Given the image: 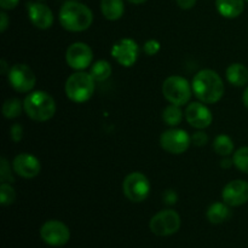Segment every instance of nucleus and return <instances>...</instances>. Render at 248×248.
Wrapping results in <instances>:
<instances>
[{
    "label": "nucleus",
    "mask_w": 248,
    "mask_h": 248,
    "mask_svg": "<svg viewBox=\"0 0 248 248\" xmlns=\"http://www.w3.org/2000/svg\"><path fill=\"white\" fill-rule=\"evenodd\" d=\"M193 92L196 98L205 104H215L224 94V84L217 72L202 69L193 79Z\"/></svg>",
    "instance_id": "nucleus-1"
},
{
    "label": "nucleus",
    "mask_w": 248,
    "mask_h": 248,
    "mask_svg": "<svg viewBox=\"0 0 248 248\" xmlns=\"http://www.w3.org/2000/svg\"><path fill=\"white\" fill-rule=\"evenodd\" d=\"M93 14L86 5L75 0H68L60 10V23L65 31L80 33L91 27Z\"/></svg>",
    "instance_id": "nucleus-2"
},
{
    "label": "nucleus",
    "mask_w": 248,
    "mask_h": 248,
    "mask_svg": "<svg viewBox=\"0 0 248 248\" xmlns=\"http://www.w3.org/2000/svg\"><path fill=\"white\" fill-rule=\"evenodd\" d=\"M23 109L31 120L44 123L55 115L56 103L52 96L47 92L35 91L24 98Z\"/></svg>",
    "instance_id": "nucleus-3"
},
{
    "label": "nucleus",
    "mask_w": 248,
    "mask_h": 248,
    "mask_svg": "<svg viewBox=\"0 0 248 248\" xmlns=\"http://www.w3.org/2000/svg\"><path fill=\"white\" fill-rule=\"evenodd\" d=\"M96 80L91 74L85 72H77L70 75L65 81L64 91L68 98L75 103L87 102L96 89Z\"/></svg>",
    "instance_id": "nucleus-4"
},
{
    "label": "nucleus",
    "mask_w": 248,
    "mask_h": 248,
    "mask_svg": "<svg viewBox=\"0 0 248 248\" xmlns=\"http://www.w3.org/2000/svg\"><path fill=\"white\" fill-rule=\"evenodd\" d=\"M162 94L171 104L184 106L193 94V86L179 75H171L162 84Z\"/></svg>",
    "instance_id": "nucleus-5"
},
{
    "label": "nucleus",
    "mask_w": 248,
    "mask_h": 248,
    "mask_svg": "<svg viewBox=\"0 0 248 248\" xmlns=\"http://www.w3.org/2000/svg\"><path fill=\"white\" fill-rule=\"evenodd\" d=\"M149 228L150 232L156 236H171L181 228V217L174 210H162L153 216Z\"/></svg>",
    "instance_id": "nucleus-6"
},
{
    "label": "nucleus",
    "mask_w": 248,
    "mask_h": 248,
    "mask_svg": "<svg viewBox=\"0 0 248 248\" xmlns=\"http://www.w3.org/2000/svg\"><path fill=\"white\" fill-rule=\"evenodd\" d=\"M123 191L132 202H143L150 193L149 179L140 172H132L124 179Z\"/></svg>",
    "instance_id": "nucleus-7"
},
{
    "label": "nucleus",
    "mask_w": 248,
    "mask_h": 248,
    "mask_svg": "<svg viewBox=\"0 0 248 248\" xmlns=\"http://www.w3.org/2000/svg\"><path fill=\"white\" fill-rule=\"evenodd\" d=\"M40 237L48 246L63 247L69 242L70 230L61 220L51 219L41 225Z\"/></svg>",
    "instance_id": "nucleus-8"
},
{
    "label": "nucleus",
    "mask_w": 248,
    "mask_h": 248,
    "mask_svg": "<svg viewBox=\"0 0 248 248\" xmlns=\"http://www.w3.org/2000/svg\"><path fill=\"white\" fill-rule=\"evenodd\" d=\"M7 80L12 89L21 93L31 91L36 82L35 74L27 64L12 65L7 73Z\"/></svg>",
    "instance_id": "nucleus-9"
},
{
    "label": "nucleus",
    "mask_w": 248,
    "mask_h": 248,
    "mask_svg": "<svg viewBox=\"0 0 248 248\" xmlns=\"http://www.w3.org/2000/svg\"><path fill=\"white\" fill-rule=\"evenodd\" d=\"M191 143V137L188 132L181 128H171L162 132L160 137V145L170 154H183Z\"/></svg>",
    "instance_id": "nucleus-10"
},
{
    "label": "nucleus",
    "mask_w": 248,
    "mask_h": 248,
    "mask_svg": "<svg viewBox=\"0 0 248 248\" xmlns=\"http://www.w3.org/2000/svg\"><path fill=\"white\" fill-rule=\"evenodd\" d=\"M93 60V52L91 47L85 43H74L67 48L65 61L73 69L81 72L91 65Z\"/></svg>",
    "instance_id": "nucleus-11"
},
{
    "label": "nucleus",
    "mask_w": 248,
    "mask_h": 248,
    "mask_svg": "<svg viewBox=\"0 0 248 248\" xmlns=\"http://www.w3.org/2000/svg\"><path fill=\"white\" fill-rule=\"evenodd\" d=\"M111 56L123 67H132L138 58V45L133 39L124 38L111 47Z\"/></svg>",
    "instance_id": "nucleus-12"
},
{
    "label": "nucleus",
    "mask_w": 248,
    "mask_h": 248,
    "mask_svg": "<svg viewBox=\"0 0 248 248\" xmlns=\"http://www.w3.org/2000/svg\"><path fill=\"white\" fill-rule=\"evenodd\" d=\"M222 198L230 207H239L248 202V182L235 179L229 182L222 191Z\"/></svg>",
    "instance_id": "nucleus-13"
},
{
    "label": "nucleus",
    "mask_w": 248,
    "mask_h": 248,
    "mask_svg": "<svg viewBox=\"0 0 248 248\" xmlns=\"http://www.w3.org/2000/svg\"><path fill=\"white\" fill-rule=\"evenodd\" d=\"M186 119L188 124L198 130H203L212 124L213 116L210 109L203 103L194 102L186 109Z\"/></svg>",
    "instance_id": "nucleus-14"
},
{
    "label": "nucleus",
    "mask_w": 248,
    "mask_h": 248,
    "mask_svg": "<svg viewBox=\"0 0 248 248\" xmlns=\"http://www.w3.org/2000/svg\"><path fill=\"white\" fill-rule=\"evenodd\" d=\"M12 167L18 176L26 179L35 178L40 173L41 170L40 161L34 155L28 154V153H22L17 155L12 161Z\"/></svg>",
    "instance_id": "nucleus-15"
},
{
    "label": "nucleus",
    "mask_w": 248,
    "mask_h": 248,
    "mask_svg": "<svg viewBox=\"0 0 248 248\" xmlns=\"http://www.w3.org/2000/svg\"><path fill=\"white\" fill-rule=\"evenodd\" d=\"M28 17L34 27L41 31L51 28L53 24V14L48 6L43 2H28L27 4Z\"/></svg>",
    "instance_id": "nucleus-16"
},
{
    "label": "nucleus",
    "mask_w": 248,
    "mask_h": 248,
    "mask_svg": "<svg viewBox=\"0 0 248 248\" xmlns=\"http://www.w3.org/2000/svg\"><path fill=\"white\" fill-rule=\"evenodd\" d=\"M216 7L225 18H236L244 12L245 0H216Z\"/></svg>",
    "instance_id": "nucleus-17"
},
{
    "label": "nucleus",
    "mask_w": 248,
    "mask_h": 248,
    "mask_svg": "<svg viewBox=\"0 0 248 248\" xmlns=\"http://www.w3.org/2000/svg\"><path fill=\"white\" fill-rule=\"evenodd\" d=\"M206 216H207L208 222L212 224H222L230 219L232 211H230V206L225 202H215L208 207Z\"/></svg>",
    "instance_id": "nucleus-18"
},
{
    "label": "nucleus",
    "mask_w": 248,
    "mask_h": 248,
    "mask_svg": "<svg viewBox=\"0 0 248 248\" xmlns=\"http://www.w3.org/2000/svg\"><path fill=\"white\" fill-rule=\"evenodd\" d=\"M227 79L232 86L242 87L248 84V69L242 63H232L227 69Z\"/></svg>",
    "instance_id": "nucleus-19"
},
{
    "label": "nucleus",
    "mask_w": 248,
    "mask_h": 248,
    "mask_svg": "<svg viewBox=\"0 0 248 248\" xmlns=\"http://www.w3.org/2000/svg\"><path fill=\"white\" fill-rule=\"evenodd\" d=\"M101 11L108 21H118L125 12L123 0H102Z\"/></svg>",
    "instance_id": "nucleus-20"
},
{
    "label": "nucleus",
    "mask_w": 248,
    "mask_h": 248,
    "mask_svg": "<svg viewBox=\"0 0 248 248\" xmlns=\"http://www.w3.org/2000/svg\"><path fill=\"white\" fill-rule=\"evenodd\" d=\"M90 74L92 75V78H93L97 82L106 81V80L111 75L110 63L107 62V61L104 60L97 61V62L91 67Z\"/></svg>",
    "instance_id": "nucleus-21"
},
{
    "label": "nucleus",
    "mask_w": 248,
    "mask_h": 248,
    "mask_svg": "<svg viewBox=\"0 0 248 248\" xmlns=\"http://www.w3.org/2000/svg\"><path fill=\"white\" fill-rule=\"evenodd\" d=\"M162 120L169 126H177L183 120V111H182L181 106L176 104H170L162 111Z\"/></svg>",
    "instance_id": "nucleus-22"
},
{
    "label": "nucleus",
    "mask_w": 248,
    "mask_h": 248,
    "mask_svg": "<svg viewBox=\"0 0 248 248\" xmlns=\"http://www.w3.org/2000/svg\"><path fill=\"white\" fill-rule=\"evenodd\" d=\"M213 149L218 155L229 156L234 150V142L229 136L219 135L216 137L215 142H213Z\"/></svg>",
    "instance_id": "nucleus-23"
},
{
    "label": "nucleus",
    "mask_w": 248,
    "mask_h": 248,
    "mask_svg": "<svg viewBox=\"0 0 248 248\" xmlns=\"http://www.w3.org/2000/svg\"><path fill=\"white\" fill-rule=\"evenodd\" d=\"M22 103L17 98L6 99L2 104V115L6 119H15L21 115Z\"/></svg>",
    "instance_id": "nucleus-24"
},
{
    "label": "nucleus",
    "mask_w": 248,
    "mask_h": 248,
    "mask_svg": "<svg viewBox=\"0 0 248 248\" xmlns=\"http://www.w3.org/2000/svg\"><path fill=\"white\" fill-rule=\"evenodd\" d=\"M232 161L237 170L248 174V147H242L237 149L234 153Z\"/></svg>",
    "instance_id": "nucleus-25"
},
{
    "label": "nucleus",
    "mask_w": 248,
    "mask_h": 248,
    "mask_svg": "<svg viewBox=\"0 0 248 248\" xmlns=\"http://www.w3.org/2000/svg\"><path fill=\"white\" fill-rule=\"evenodd\" d=\"M16 200V191L10 183H1L0 186V203L2 206H10Z\"/></svg>",
    "instance_id": "nucleus-26"
},
{
    "label": "nucleus",
    "mask_w": 248,
    "mask_h": 248,
    "mask_svg": "<svg viewBox=\"0 0 248 248\" xmlns=\"http://www.w3.org/2000/svg\"><path fill=\"white\" fill-rule=\"evenodd\" d=\"M0 181H1V183L10 184L15 182L11 169H10V165L5 157H1V159H0Z\"/></svg>",
    "instance_id": "nucleus-27"
},
{
    "label": "nucleus",
    "mask_w": 248,
    "mask_h": 248,
    "mask_svg": "<svg viewBox=\"0 0 248 248\" xmlns=\"http://www.w3.org/2000/svg\"><path fill=\"white\" fill-rule=\"evenodd\" d=\"M160 48H161V45H160L159 41L154 40V39H150V40H148L147 43L144 44L143 50H144V52L147 53L148 56H155L159 52Z\"/></svg>",
    "instance_id": "nucleus-28"
},
{
    "label": "nucleus",
    "mask_w": 248,
    "mask_h": 248,
    "mask_svg": "<svg viewBox=\"0 0 248 248\" xmlns=\"http://www.w3.org/2000/svg\"><path fill=\"white\" fill-rule=\"evenodd\" d=\"M191 143L196 147H203L208 143V136L207 133L202 132V131H198L191 136Z\"/></svg>",
    "instance_id": "nucleus-29"
},
{
    "label": "nucleus",
    "mask_w": 248,
    "mask_h": 248,
    "mask_svg": "<svg viewBox=\"0 0 248 248\" xmlns=\"http://www.w3.org/2000/svg\"><path fill=\"white\" fill-rule=\"evenodd\" d=\"M10 136H11V140L14 142H19L23 138V127L19 124L12 125L11 130H10Z\"/></svg>",
    "instance_id": "nucleus-30"
},
{
    "label": "nucleus",
    "mask_w": 248,
    "mask_h": 248,
    "mask_svg": "<svg viewBox=\"0 0 248 248\" xmlns=\"http://www.w3.org/2000/svg\"><path fill=\"white\" fill-rule=\"evenodd\" d=\"M162 199H164V202L166 203V205L172 206V205H176L177 201H178V195H177V193L173 190V189H169V190H166L164 193Z\"/></svg>",
    "instance_id": "nucleus-31"
},
{
    "label": "nucleus",
    "mask_w": 248,
    "mask_h": 248,
    "mask_svg": "<svg viewBox=\"0 0 248 248\" xmlns=\"http://www.w3.org/2000/svg\"><path fill=\"white\" fill-rule=\"evenodd\" d=\"M19 0H0V6L2 10H12L18 5Z\"/></svg>",
    "instance_id": "nucleus-32"
},
{
    "label": "nucleus",
    "mask_w": 248,
    "mask_h": 248,
    "mask_svg": "<svg viewBox=\"0 0 248 248\" xmlns=\"http://www.w3.org/2000/svg\"><path fill=\"white\" fill-rule=\"evenodd\" d=\"M177 5L183 10H190L191 7L195 6L196 0H176Z\"/></svg>",
    "instance_id": "nucleus-33"
},
{
    "label": "nucleus",
    "mask_w": 248,
    "mask_h": 248,
    "mask_svg": "<svg viewBox=\"0 0 248 248\" xmlns=\"http://www.w3.org/2000/svg\"><path fill=\"white\" fill-rule=\"evenodd\" d=\"M9 17H7V15L5 14L4 11L0 12V31L1 33H4L5 31L7 29V27H9Z\"/></svg>",
    "instance_id": "nucleus-34"
},
{
    "label": "nucleus",
    "mask_w": 248,
    "mask_h": 248,
    "mask_svg": "<svg viewBox=\"0 0 248 248\" xmlns=\"http://www.w3.org/2000/svg\"><path fill=\"white\" fill-rule=\"evenodd\" d=\"M6 70H7V73H9L10 68H7L6 61L1 60V61H0V73H1L2 75H5V74H6Z\"/></svg>",
    "instance_id": "nucleus-35"
},
{
    "label": "nucleus",
    "mask_w": 248,
    "mask_h": 248,
    "mask_svg": "<svg viewBox=\"0 0 248 248\" xmlns=\"http://www.w3.org/2000/svg\"><path fill=\"white\" fill-rule=\"evenodd\" d=\"M232 164H234V161L227 157V159H223L220 161V167H223V169H229V167H232Z\"/></svg>",
    "instance_id": "nucleus-36"
},
{
    "label": "nucleus",
    "mask_w": 248,
    "mask_h": 248,
    "mask_svg": "<svg viewBox=\"0 0 248 248\" xmlns=\"http://www.w3.org/2000/svg\"><path fill=\"white\" fill-rule=\"evenodd\" d=\"M242 101H244V104L245 107L248 109V87L246 90H245L244 92V96H242Z\"/></svg>",
    "instance_id": "nucleus-37"
},
{
    "label": "nucleus",
    "mask_w": 248,
    "mask_h": 248,
    "mask_svg": "<svg viewBox=\"0 0 248 248\" xmlns=\"http://www.w3.org/2000/svg\"><path fill=\"white\" fill-rule=\"evenodd\" d=\"M128 2H131V4H136V5H140V4H143V2H145L147 0H127Z\"/></svg>",
    "instance_id": "nucleus-38"
},
{
    "label": "nucleus",
    "mask_w": 248,
    "mask_h": 248,
    "mask_svg": "<svg viewBox=\"0 0 248 248\" xmlns=\"http://www.w3.org/2000/svg\"><path fill=\"white\" fill-rule=\"evenodd\" d=\"M39 1H45V0H39Z\"/></svg>",
    "instance_id": "nucleus-39"
},
{
    "label": "nucleus",
    "mask_w": 248,
    "mask_h": 248,
    "mask_svg": "<svg viewBox=\"0 0 248 248\" xmlns=\"http://www.w3.org/2000/svg\"><path fill=\"white\" fill-rule=\"evenodd\" d=\"M245 1H247V2H248V0H245Z\"/></svg>",
    "instance_id": "nucleus-40"
},
{
    "label": "nucleus",
    "mask_w": 248,
    "mask_h": 248,
    "mask_svg": "<svg viewBox=\"0 0 248 248\" xmlns=\"http://www.w3.org/2000/svg\"><path fill=\"white\" fill-rule=\"evenodd\" d=\"M75 1H78V0H75Z\"/></svg>",
    "instance_id": "nucleus-41"
}]
</instances>
